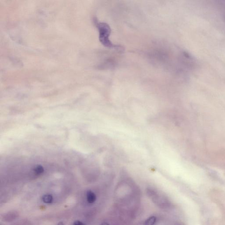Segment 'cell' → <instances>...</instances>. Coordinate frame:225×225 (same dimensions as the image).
I'll return each instance as SVG.
<instances>
[{"label":"cell","mask_w":225,"mask_h":225,"mask_svg":"<svg viewBox=\"0 0 225 225\" xmlns=\"http://www.w3.org/2000/svg\"><path fill=\"white\" fill-rule=\"evenodd\" d=\"M95 22L99 32V39L101 43L107 47L110 48L118 47V46L113 45L110 40L111 29L108 24L105 22H99L97 19L95 20Z\"/></svg>","instance_id":"6da1fadb"},{"label":"cell","mask_w":225,"mask_h":225,"mask_svg":"<svg viewBox=\"0 0 225 225\" xmlns=\"http://www.w3.org/2000/svg\"><path fill=\"white\" fill-rule=\"evenodd\" d=\"M87 200L89 203H93L96 200V195L93 192L89 190L87 192Z\"/></svg>","instance_id":"7a4b0ae2"},{"label":"cell","mask_w":225,"mask_h":225,"mask_svg":"<svg viewBox=\"0 0 225 225\" xmlns=\"http://www.w3.org/2000/svg\"><path fill=\"white\" fill-rule=\"evenodd\" d=\"M156 221V218L155 216H150L145 221L144 225H154Z\"/></svg>","instance_id":"3957f363"},{"label":"cell","mask_w":225,"mask_h":225,"mask_svg":"<svg viewBox=\"0 0 225 225\" xmlns=\"http://www.w3.org/2000/svg\"><path fill=\"white\" fill-rule=\"evenodd\" d=\"M43 201L45 203H50L53 200V198L50 195H44L42 198Z\"/></svg>","instance_id":"277c9868"},{"label":"cell","mask_w":225,"mask_h":225,"mask_svg":"<svg viewBox=\"0 0 225 225\" xmlns=\"http://www.w3.org/2000/svg\"><path fill=\"white\" fill-rule=\"evenodd\" d=\"M44 168L41 166H37L35 169L34 171L37 175H40L44 172Z\"/></svg>","instance_id":"5b68a950"},{"label":"cell","mask_w":225,"mask_h":225,"mask_svg":"<svg viewBox=\"0 0 225 225\" xmlns=\"http://www.w3.org/2000/svg\"><path fill=\"white\" fill-rule=\"evenodd\" d=\"M74 225H84L82 222L79 221H77L75 222Z\"/></svg>","instance_id":"8992f818"},{"label":"cell","mask_w":225,"mask_h":225,"mask_svg":"<svg viewBox=\"0 0 225 225\" xmlns=\"http://www.w3.org/2000/svg\"><path fill=\"white\" fill-rule=\"evenodd\" d=\"M101 225H110L108 223H106V222H105V223H103V224H102Z\"/></svg>","instance_id":"52a82bcc"},{"label":"cell","mask_w":225,"mask_h":225,"mask_svg":"<svg viewBox=\"0 0 225 225\" xmlns=\"http://www.w3.org/2000/svg\"><path fill=\"white\" fill-rule=\"evenodd\" d=\"M57 225H64V224L63 222H60V223H59Z\"/></svg>","instance_id":"ba28073f"}]
</instances>
